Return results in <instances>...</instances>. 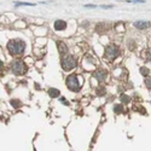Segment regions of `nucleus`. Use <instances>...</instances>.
<instances>
[{
    "label": "nucleus",
    "instance_id": "nucleus-1",
    "mask_svg": "<svg viewBox=\"0 0 151 151\" xmlns=\"http://www.w3.org/2000/svg\"><path fill=\"white\" fill-rule=\"evenodd\" d=\"M26 50V42L21 39H12L7 42V51L11 56H21Z\"/></svg>",
    "mask_w": 151,
    "mask_h": 151
},
{
    "label": "nucleus",
    "instance_id": "nucleus-2",
    "mask_svg": "<svg viewBox=\"0 0 151 151\" xmlns=\"http://www.w3.org/2000/svg\"><path fill=\"white\" fill-rule=\"evenodd\" d=\"M11 71H12V74L17 75V76H22V75H24L27 73L26 63H24L23 60H21V59L14 60L11 63Z\"/></svg>",
    "mask_w": 151,
    "mask_h": 151
},
{
    "label": "nucleus",
    "instance_id": "nucleus-3",
    "mask_svg": "<svg viewBox=\"0 0 151 151\" xmlns=\"http://www.w3.org/2000/svg\"><path fill=\"white\" fill-rule=\"evenodd\" d=\"M60 64H62L63 70L70 71V70H73L75 67H76V59H75L71 55H65V56L62 57Z\"/></svg>",
    "mask_w": 151,
    "mask_h": 151
},
{
    "label": "nucleus",
    "instance_id": "nucleus-4",
    "mask_svg": "<svg viewBox=\"0 0 151 151\" xmlns=\"http://www.w3.org/2000/svg\"><path fill=\"white\" fill-rule=\"evenodd\" d=\"M65 83H67L68 88L70 91H73V92H78L81 88V85H80V82L78 80V75L76 74H70L69 76L67 78V80H65Z\"/></svg>",
    "mask_w": 151,
    "mask_h": 151
},
{
    "label": "nucleus",
    "instance_id": "nucleus-5",
    "mask_svg": "<svg viewBox=\"0 0 151 151\" xmlns=\"http://www.w3.org/2000/svg\"><path fill=\"white\" fill-rule=\"evenodd\" d=\"M105 58L109 59V60H114L116 57H119L120 55V47L115 44H109L106 47H105Z\"/></svg>",
    "mask_w": 151,
    "mask_h": 151
},
{
    "label": "nucleus",
    "instance_id": "nucleus-6",
    "mask_svg": "<svg viewBox=\"0 0 151 151\" xmlns=\"http://www.w3.org/2000/svg\"><path fill=\"white\" fill-rule=\"evenodd\" d=\"M106 71L105 70H103V69H98L97 71H94V74H93V76L98 80V82H100V83H102L105 79H106Z\"/></svg>",
    "mask_w": 151,
    "mask_h": 151
},
{
    "label": "nucleus",
    "instance_id": "nucleus-7",
    "mask_svg": "<svg viewBox=\"0 0 151 151\" xmlns=\"http://www.w3.org/2000/svg\"><path fill=\"white\" fill-rule=\"evenodd\" d=\"M57 48H58V52L59 55L63 57V56H65L68 53V46L65 42H63V41H57Z\"/></svg>",
    "mask_w": 151,
    "mask_h": 151
},
{
    "label": "nucleus",
    "instance_id": "nucleus-8",
    "mask_svg": "<svg viewBox=\"0 0 151 151\" xmlns=\"http://www.w3.org/2000/svg\"><path fill=\"white\" fill-rule=\"evenodd\" d=\"M151 26V23L147 22V21H137L134 23V27L138 28V29H146Z\"/></svg>",
    "mask_w": 151,
    "mask_h": 151
},
{
    "label": "nucleus",
    "instance_id": "nucleus-9",
    "mask_svg": "<svg viewBox=\"0 0 151 151\" xmlns=\"http://www.w3.org/2000/svg\"><path fill=\"white\" fill-rule=\"evenodd\" d=\"M53 27L56 30H64L67 28V23L64 21H62V19H58L53 23Z\"/></svg>",
    "mask_w": 151,
    "mask_h": 151
},
{
    "label": "nucleus",
    "instance_id": "nucleus-10",
    "mask_svg": "<svg viewBox=\"0 0 151 151\" xmlns=\"http://www.w3.org/2000/svg\"><path fill=\"white\" fill-rule=\"evenodd\" d=\"M48 96L51 97V98H58L60 96V92L57 88H50L48 90Z\"/></svg>",
    "mask_w": 151,
    "mask_h": 151
},
{
    "label": "nucleus",
    "instance_id": "nucleus-11",
    "mask_svg": "<svg viewBox=\"0 0 151 151\" xmlns=\"http://www.w3.org/2000/svg\"><path fill=\"white\" fill-rule=\"evenodd\" d=\"M114 111H115V114H122V112H123V106H122V104H116V105H114Z\"/></svg>",
    "mask_w": 151,
    "mask_h": 151
},
{
    "label": "nucleus",
    "instance_id": "nucleus-12",
    "mask_svg": "<svg viewBox=\"0 0 151 151\" xmlns=\"http://www.w3.org/2000/svg\"><path fill=\"white\" fill-rule=\"evenodd\" d=\"M11 105L14 108H19V106H22V103L19 102L18 99H12L11 100Z\"/></svg>",
    "mask_w": 151,
    "mask_h": 151
},
{
    "label": "nucleus",
    "instance_id": "nucleus-13",
    "mask_svg": "<svg viewBox=\"0 0 151 151\" xmlns=\"http://www.w3.org/2000/svg\"><path fill=\"white\" fill-rule=\"evenodd\" d=\"M140 74L143 75V76L147 78V76H149V74H150V70H149L147 68H145V67H142V68H140Z\"/></svg>",
    "mask_w": 151,
    "mask_h": 151
},
{
    "label": "nucleus",
    "instance_id": "nucleus-14",
    "mask_svg": "<svg viewBox=\"0 0 151 151\" xmlns=\"http://www.w3.org/2000/svg\"><path fill=\"white\" fill-rule=\"evenodd\" d=\"M127 44H128V48L131 50V51H134L135 47H137V46H135V41H134V40H128Z\"/></svg>",
    "mask_w": 151,
    "mask_h": 151
},
{
    "label": "nucleus",
    "instance_id": "nucleus-15",
    "mask_svg": "<svg viewBox=\"0 0 151 151\" xmlns=\"http://www.w3.org/2000/svg\"><path fill=\"white\" fill-rule=\"evenodd\" d=\"M129 100H131V98H129L128 96H126V94H122V96H121V102H122V103L128 104V103H129Z\"/></svg>",
    "mask_w": 151,
    "mask_h": 151
},
{
    "label": "nucleus",
    "instance_id": "nucleus-16",
    "mask_svg": "<svg viewBox=\"0 0 151 151\" xmlns=\"http://www.w3.org/2000/svg\"><path fill=\"white\" fill-rule=\"evenodd\" d=\"M97 94H99V96H102V94H105V88H103V87L100 86L99 88L97 90Z\"/></svg>",
    "mask_w": 151,
    "mask_h": 151
},
{
    "label": "nucleus",
    "instance_id": "nucleus-17",
    "mask_svg": "<svg viewBox=\"0 0 151 151\" xmlns=\"http://www.w3.org/2000/svg\"><path fill=\"white\" fill-rule=\"evenodd\" d=\"M145 85H146V87L149 90H151V79L150 78H146L145 79Z\"/></svg>",
    "mask_w": 151,
    "mask_h": 151
},
{
    "label": "nucleus",
    "instance_id": "nucleus-18",
    "mask_svg": "<svg viewBox=\"0 0 151 151\" xmlns=\"http://www.w3.org/2000/svg\"><path fill=\"white\" fill-rule=\"evenodd\" d=\"M16 5H23V6H34V4H30V3H16Z\"/></svg>",
    "mask_w": 151,
    "mask_h": 151
},
{
    "label": "nucleus",
    "instance_id": "nucleus-19",
    "mask_svg": "<svg viewBox=\"0 0 151 151\" xmlns=\"http://www.w3.org/2000/svg\"><path fill=\"white\" fill-rule=\"evenodd\" d=\"M60 102H62L63 104H65V105H68V104H69V103L67 102V99H65V98H60Z\"/></svg>",
    "mask_w": 151,
    "mask_h": 151
},
{
    "label": "nucleus",
    "instance_id": "nucleus-20",
    "mask_svg": "<svg viewBox=\"0 0 151 151\" xmlns=\"http://www.w3.org/2000/svg\"><path fill=\"white\" fill-rule=\"evenodd\" d=\"M3 68H4V64H3V62H1V60H0V71H1V70H3Z\"/></svg>",
    "mask_w": 151,
    "mask_h": 151
}]
</instances>
